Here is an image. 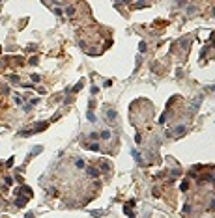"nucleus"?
I'll return each mask as SVG.
<instances>
[{
    "label": "nucleus",
    "instance_id": "nucleus-1",
    "mask_svg": "<svg viewBox=\"0 0 215 218\" xmlns=\"http://www.w3.org/2000/svg\"><path fill=\"white\" fill-rule=\"evenodd\" d=\"M86 173H88L90 177H99V170H97V168H92V166H88V168H86Z\"/></svg>",
    "mask_w": 215,
    "mask_h": 218
},
{
    "label": "nucleus",
    "instance_id": "nucleus-2",
    "mask_svg": "<svg viewBox=\"0 0 215 218\" xmlns=\"http://www.w3.org/2000/svg\"><path fill=\"white\" fill-rule=\"evenodd\" d=\"M131 153H133V157H135V160H136V162H138V164H142V157H140V153H138V151H136V149H133V151H131Z\"/></svg>",
    "mask_w": 215,
    "mask_h": 218
},
{
    "label": "nucleus",
    "instance_id": "nucleus-3",
    "mask_svg": "<svg viewBox=\"0 0 215 218\" xmlns=\"http://www.w3.org/2000/svg\"><path fill=\"white\" fill-rule=\"evenodd\" d=\"M107 116H108V121H114L116 119V110H108Z\"/></svg>",
    "mask_w": 215,
    "mask_h": 218
},
{
    "label": "nucleus",
    "instance_id": "nucleus-4",
    "mask_svg": "<svg viewBox=\"0 0 215 218\" xmlns=\"http://www.w3.org/2000/svg\"><path fill=\"white\" fill-rule=\"evenodd\" d=\"M99 136H101L103 140H108V138H110V131H101V132H99Z\"/></svg>",
    "mask_w": 215,
    "mask_h": 218
},
{
    "label": "nucleus",
    "instance_id": "nucleus-5",
    "mask_svg": "<svg viewBox=\"0 0 215 218\" xmlns=\"http://www.w3.org/2000/svg\"><path fill=\"white\" fill-rule=\"evenodd\" d=\"M39 151H41V145H36V149L32 151V155H30V157H34V155H37ZM30 157H28V159H30Z\"/></svg>",
    "mask_w": 215,
    "mask_h": 218
},
{
    "label": "nucleus",
    "instance_id": "nucleus-6",
    "mask_svg": "<svg viewBox=\"0 0 215 218\" xmlns=\"http://www.w3.org/2000/svg\"><path fill=\"white\" fill-rule=\"evenodd\" d=\"M45 127H47V125H45V123H37V125H36V131H43V129H45Z\"/></svg>",
    "mask_w": 215,
    "mask_h": 218
},
{
    "label": "nucleus",
    "instance_id": "nucleus-7",
    "mask_svg": "<svg viewBox=\"0 0 215 218\" xmlns=\"http://www.w3.org/2000/svg\"><path fill=\"white\" fill-rule=\"evenodd\" d=\"M88 119H90V121H95V116H94V112H92V110H88Z\"/></svg>",
    "mask_w": 215,
    "mask_h": 218
},
{
    "label": "nucleus",
    "instance_id": "nucleus-8",
    "mask_svg": "<svg viewBox=\"0 0 215 218\" xmlns=\"http://www.w3.org/2000/svg\"><path fill=\"white\" fill-rule=\"evenodd\" d=\"M90 149H92V151H97V149H99V144H95V142L90 144Z\"/></svg>",
    "mask_w": 215,
    "mask_h": 218
},
{
    "label": "nucleus",
    "instance_id": "nucleus-9",
    "mask_svg": "<svg viewBox=\"0 0 215 218\" xmlns=\"http://www.w3.org/2000/svg\"><path fill=\"white\" fill-rule=\"evenodd\" d=\"M77 168H84V160H81V159L77 160Z\"/></svg>",
    "mask_w": 215,
    "mask_h": 218
}]
</instances>
